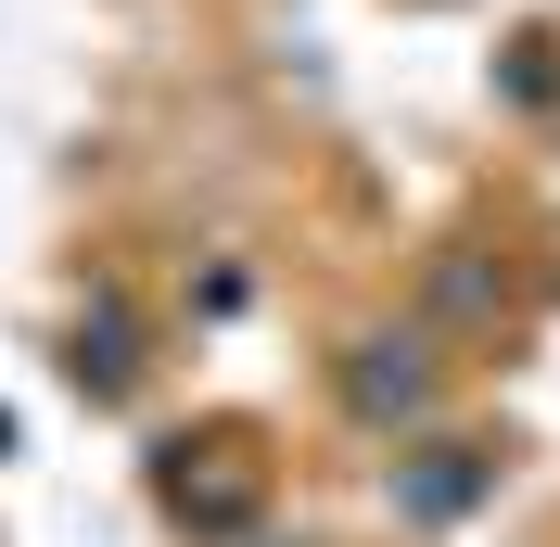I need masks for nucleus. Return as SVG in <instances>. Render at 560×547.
<instances>
[{"label":"nucleus","mask_w":560,"mask_h":547,"mask_svg":"<svg viewBox=\"0 0 560 547\" xmlns=\"http://www.w3.org/2000/svg\"><path fill=\"white\" fill-rule=\"evenodd\" d=\"M471 497H485V458H471V445H420V472L395 484V510H408V522H458Z\"/></svg>","instance_id":"f257e3e1"},{"label":"nucleus","mask_w":560,"mask_h":547,"mask_svg":"<svg viewBox=\"0 0 560 547\" xmlns=\"http://www.w3.org/2000/svg\"><path fill=\"white\" fill-rule=\"evenodd\" d=\"M357 408H420V357H408V344H370V370H357Z\"/></svg>","instance_id":"f03ea898"}]
</instances>
